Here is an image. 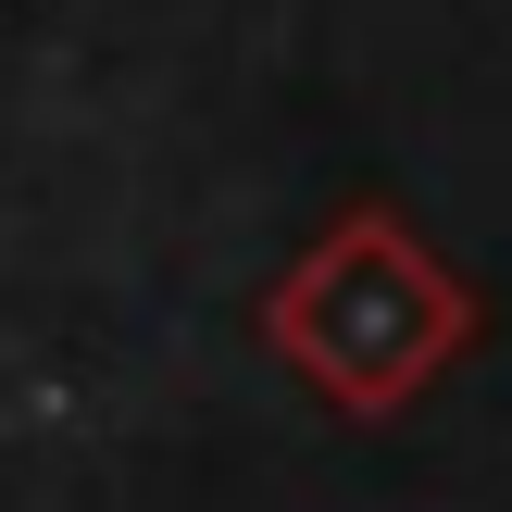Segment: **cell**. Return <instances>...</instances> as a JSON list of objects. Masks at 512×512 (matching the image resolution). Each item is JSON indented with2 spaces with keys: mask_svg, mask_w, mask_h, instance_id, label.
Returning <instances> with one entry per match:
<instances>
[{
  "mask_svg": "<svg viewBox=\"0 0 512 512\" xmlns=\"http://www.w3.org/2000/svg\"><path fill=\"white\" fill-rule=\"evenodd\" d=\"M488 300L463 263H438L400 200H350L313 250L263 288V350L325 400L338 425H388L475 350Z\"/></svg>",
  "mask_w": 512,
  "mask_h": 512,
  "instance_id": "6da1fadb",
  "label": "cell"
}]
</instances>
